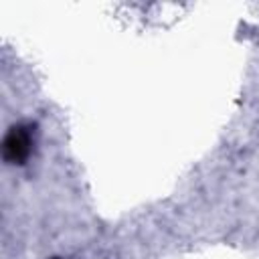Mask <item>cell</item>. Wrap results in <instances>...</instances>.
Wrapping results in <instances>:
<instances>
[{
  "instance_id": "7a4b0ae2",
  "label": "cell",
  "mask_w": 259,
  "mask_h": 259,
  "mask_svg": "<svg viewBox=\"0 0 259 259\" xmlns=\"http://www.w3.org/2000/svg\"><path fill=\"white\" fill-rule=\"evenodd\" d=\"M55 259H59V257H55Z\"/></svg>"
},
{
  "instance_id": "6da1fadb",
  "label": "cell",
  "mask_w": 259,
  "mask_h": 259,
  "mask_svg": "<svg viewBox=\"0 0 259 259\" xmlns=\"http://www.w3.org/2000/svg\"><path fill=\"white\" fill-rule=\"evenodd\" d=\"M32 152V125L14 123L2 140V158L8 164H24Z\"/></svg>"
}]
</instances>
